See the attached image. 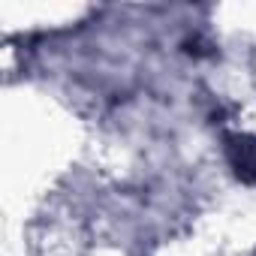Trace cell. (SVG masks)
Listing matches in <instances>:
<instances>
[{"label":"cell","mask_w":256,"mask_h":256,"mask_svg":"<svg viewBox=\"0 0 256 256\" xmlns=\"http://www.w3.org/2000/svg\"><path fill=\"white\" fill-rule=\"evenodd\" d=\"M226 160L241 181L256 184V139L253 136H244V133L226 136Z\"/></svg>","instance_id":"obj_1"}]
</instances>
